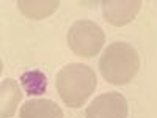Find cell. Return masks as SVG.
<instances>
[{
  "label": "cell",
  "mask_w": 157,
  "mask_h": 118,
  "mask_svg": "<svg viewBox=\"0 0 157 118\" xmlns=\"http://www.w3.org/2000/svg\"><path fill=\"white\" fill-rule=\"evenodd\" d=\"M96 73L83 63H71L63 66L55 81L60 98L71 109L82 107L96 90Z\"/></svg>",
  "instance_id": "cell-1"
},
{
  "label": "cell",
  "mask_w": 157,
  "mask_h": 118,
  "mask_svg": "<svg viewBox=\"0 0 157 118\" xmlns=\"http://www.w3.org/2000/svg\"><path fill=\"white\" fill-rule=\"evenodd\" d=\"M19 118H63V110L52 99L35 98L22 104Z\"/></svg>",
  "instance_id": "cell-6"
},
{
  "label": "cell",
  "mask_w": 157,
  "mask_h": 118,
  "mask_svg": "<svg viewBox=\"0 0 157 118\" xmlns=\"http://www.w3.org/2000/svg\"><path fill=\"white\" fill-rule=\"evenodd\" d=\"M140 8L141 2H138V0H135V2L134 0H129V2H118V0L109 2V0H105L101 3L104 19L115 27H123L132 19H135Z\"/></svg>",
  "instance_id": "cell-5"
},
{
  "label": "cell",
  "mask_w": 157,
  "mask_h": 118,
  "mask_svg": "<svg viewBox=\"0 0 157 118\" xmlns=\"http://www.w3.org/2000/svg\"><path fill=\"white\" fill-rule=\"evenodd\" d=\"M60 6V2L57 0H19L17 2V8L21 10V13L25 18L30 19H44L49 18L50 14H54L55 10Z\"/></svg>",
  "instance_id": "cell-7"
},
{
  "label": "cell",
  "mask_w": 157,
  "mask_h": 118,
  "mask_svg": "<svg viewBox=\"0 0 157 118\" xmlns=\"http://www.w3.org/2000/svg\"><path fill=\"white\" fill-rule=\"evenodd\" d=\"M140 69V57L134 46L116 41L105 47L99 60L101 76L109 84L126 85Z\"/></svg>",
  "instance_id": "cell-2"
},
{
  "label": "cell",
  "mask_w": 157,
  "mask_h": 118,
  "mask_svg": "<svg viewBox=\"0 0 157 118\" xmlns=\"http://www.w3.org/2000/svg\"><path fill=\"white\" fill-rule=\"evenodd\" d=\"M21 84L29 96L44 95L47 90V77L39 69H30L21 76Z\"/></svg>",
  "instance_id": "cell-9"
},
{
  "label": "cell",
  "mask_w": 157,
  "mask_h": 118,
  "mask_svg": "<svg viewBox=\"0 0 157 118\" xmlns=\"http://www.w3.org/2000/svg\"><path fill=\"white\" fill-rule=\"evenodd\" d=\"M105 43V33L90 19L75 21L68 30V46L75 55L90 58L98 55Z\"/></svg>",
  "instance_id": "cell-3"
},
{
  "label": "cell",
  "mask_w": 157,
  "mask_h": 118,
  "mask_svg": "<svg viewBox=\"0 0 157 118\" xmlns=\"http://www.w3.org/2000/svg\"><path fill=\"white\" fill-rule=\"evenodd\" d=\"M85 118H127V101L118 91L102 93L90 102Z\"/></svg>",
  "instance_id": "cell-4"
},
{
  "label": "cell",
  "mask_w": 157,
  "mask_h": 118,
  "mask_svg": "<svg viewBox=\"0 0 157 118\" xmlns=\"http://www.w3.org/2000/svg\"><path fill=\"white\" fill-rule=\"evenodd\" d=\"M22 91L16 81L5 79L2 82V115L0 118H8L14 115L17 104L21 102Z\"/></svg>",
  "instance_id": "cell-8"
}]
</instances>
